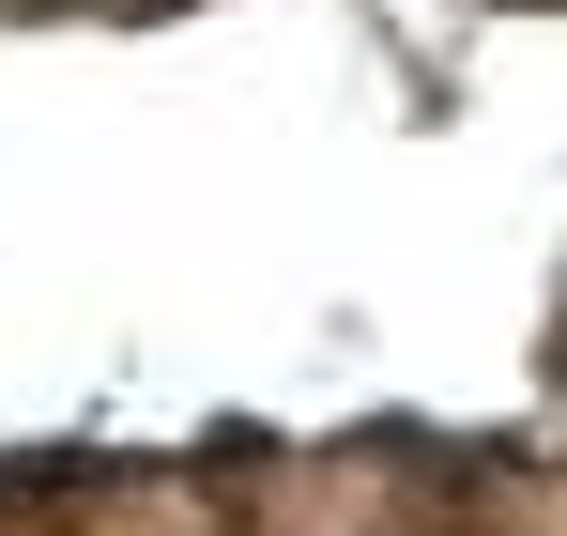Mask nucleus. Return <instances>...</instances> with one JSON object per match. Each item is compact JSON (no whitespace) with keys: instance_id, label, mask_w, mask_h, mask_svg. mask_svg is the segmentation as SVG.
I'll list each match as a JSON object with an SVG mask.
<instances>
[]
</instances>
